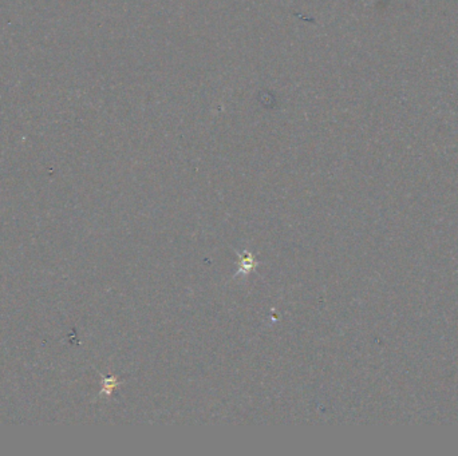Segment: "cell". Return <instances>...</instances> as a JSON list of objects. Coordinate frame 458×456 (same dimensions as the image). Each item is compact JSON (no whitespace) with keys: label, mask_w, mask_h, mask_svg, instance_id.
Listing matches in <instances>:
<instances>
[{"label":"cell","mask_w":458,"mask_h":456,"mask_svg":"<svg viewBox=\"0 0 458 456\" xmlns=\"http://www.w3.org/2000/svg\"><path fill=\"white\" fill-rule=\"evenodd\" d=\"M256 267V262L251 255H247L246 257L243 258V264H241V269L243 272H249Z\"/></svg>","instance_id":"6da1fadb"}]
</instances>
